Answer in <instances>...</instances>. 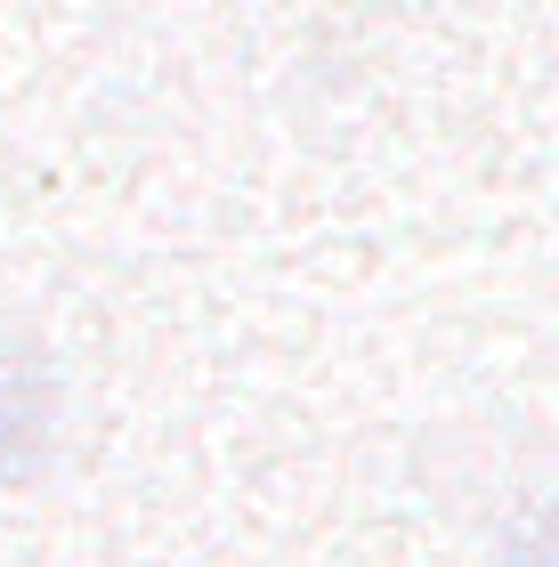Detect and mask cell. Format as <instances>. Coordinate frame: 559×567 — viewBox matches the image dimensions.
<instances>
[]
</instances>
